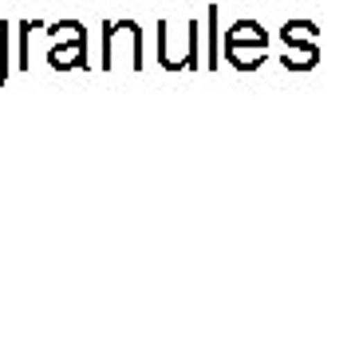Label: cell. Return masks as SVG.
Segmentation results:
<instances>
[{"label":"cell","instance_id":"obj_4","mask_svg":"<svg viewBox=\"0 0 355 355\" xmlns=\"http://www.w3.org/2000/svg\"><path fill=\"white\" fill-rule=\"evenodd\" d=\"M8 67V28L0 24V71Z\"/></svg>","mask_w":355,"mask_h":355},{"label":"cell","instance_id":"obj_2","mask_svg":"<svg viewBox=\"0 0 355 355\" xmlns=\"http://www.w3.org/2000/svg\"><path fill=\"white\" fill-rule=\"evenodd\" d=\"M193 44H198V28L193 24H158V64L166 71H178V67L193 64Z\"/></svg>","mask_w":355,"mask_h":355},{"label":"cell","instance_id":"obj_1","mask_svg":"<svg viewBox=\"0 0 355 355\" xmlns=\"http://www.w3.org/2000/svg\"><path fill=\"white\" fill-rule=\"evenodd\" d=\"M103 67L114 71V67H142V32L139 24H130V20H119V24H107L103 32Z\"/></svg>","mask_w":355,"mask_h":355},{"label":"cell","instance_id":"obj_3","mask_svg":"<svg viewBox=\"0 0 355 355\" xmlns=\"http://www.w3.org/2000/svg\"><path fill=\"white\" fill-rule=\"evenodd\" d=\"M48 64L55 67V71H67V67H87V48H83V32H76V36L67 40V44H55V48L48 51Z\"/></svg>","mask_w":355,"mask_h":355}]
</instances>
